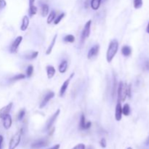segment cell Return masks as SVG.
I'll use <instances>...</instances> for the list:
<instances>
[{"label": "cell", "mask_w": 149, "mask_h": 149, "mask_svg": "<svg viewBox=\"0 0 149 149\" xmlns=\"http://www.w3.org/2000/svg\"><path fill=\"white\" fill-rule=\"evenodd\" d=\"M34 2L35 0H29V6H31V5H34Z\"/></svg>", "instance_id": "cell-40"}, {"label": "cell", "mask_w": 149, "mask_h": 149, "mask_svg": "<svg viewBox=\"0 0 149 149\" xmlns=\"http://www.w3.org/2000/svg\"><path fill=\"white\" fill-rule=\"evenodd\" d=\"M4 140V138L2 135H0V149H2V143H3Z\"/></svg>", "instance_id": "cell-38"}, {"label": "cell", "mask_w": 149, "mask_h": 149, "mask_svg": "<svg viewBox=\"0 0 149 149\" xmlns=\"http://www.w3.org/2000/svg\"><path fill=\"white\" fill-rule=\"evenodd\" d=\"M13 102H9V104L4 106L3 108H2V109H0V119H2L5 116L9 114L11 109L13 108Z\"/></svg>", "instance_id": "cell-11"}, {"label": "cell", "mask_w": 149, "mask_h": 149, "mask_svg": "<svg viewBox=\"0 0 149 149\" xmlns=\"http://www.w3.org/2000/svg\"><path fill=\"white\" fill-rule=\"evenodd\" d=\"M48 141L44 139H41V140H36V142H34L32 145H31V148L32 149H39L45 147L48 145Z\"/></svg>", "instance_id": "cell-6"}, {"label": "cell", "mask_w": 149, "mask_h": 149, "mask_svg": "<svg viewBox=\"0 0 149 149\" xmlns=\"http://www.w3.org/2000/svg\"><path fill=\"white\" fill-rule=\"evenodd\" d=\"M28 26H29V18L27 16H24L22 20V24L20 26V30L23 31H26L28 28Z\"/></svg>", "instance_id": "cell-14"}, {"label": "cell", "mask_w": 149, "mask_h": 149, "mask_svg": "<svg viewBox=\"0 0 149 149\" xmlns=\"http://www.w3.org/2000/svg\"><path fill=\"white\" fill-rule=\"evenodd\" d=\"M28 12H29V16L31 17H32L33 16L36 14V12H37V8L35 5H31L29 6V9H28Z\"/></svg>", "instance_id": "cell-26"}, {"label": "cell", "mask_w": 149, "mask_h": 149, "mask_svg": "<svg viewBox=\"0 0 149 149\" xmlns=\"http://www.w3.org/2000/svg\"><path fill=\"white\" fill-rule=\"evenodd\" d=\"M127 149H132V148H131V147H128Z\"/></svg>", "instance_id": "cell-42"}, {"label": "cell", "mask_w": 149, "mask_h": 149, "mask_svg": "<svg viewBox=\"0 0 149 149\" xmlns=\"http://www.w3.org/2000/svg\"><path fill=\"white\" fill-rule=\"evenodd\" d=\"M65 13H61V15H59L58 16H57V18H55V20H54V24H55V25H57V24H59L60 22L61 21V20H62L64 17H65Z\"/></svg>", "instance_id": "cell-30"}, {"label": "cell", "mask_w": 149, "mask_h": 149, "mask_svg": "<svg viewBox=\"0 0 149 149\" xmlns=\"http://www.w3.org/2000/svg\"><path fill=\"white\" fill-rule=\"evenodd\" d=\"M23 40V37L21 36H19L18 37H16V39H15L14 42H13L12 45H11L10 47V53H15L18 51V49L19 47V45L22 42Z\"/></svg>", "instance_id": "cell-7"}, {"label": "cell", "mask_w": 149, "mask_h": 149, "mask_svg": "<svg viewBox=\"0 0 149 149\" xmlns=\"http://www.w3.org/2000/svg\"><path fill=\"white\" fill-rule=\"evenodd\" d=\"M132 96V87L131 84H128L127 87V97L130 98Z\"/></svg>", "instance_id": "cell-32"}, {"label": "cell", "mask_w": 149, "mask_h": 149, "mask_svg": "<svg viewBox=\"0 0 149 149\" xmlns=\"http://www.w3.org/2000/svg\"><path fill=\"white\" fill-rule=\"evenodd\" d=\"M91 24H92V20H89L86 23L85 25H84V29H83L82 33V36H81L82 44L84 43L85 39H87V38H88L89 36H90V30H91Z\"/></svg>", "instance_id": "cell-4"}, {"label": "cell", "mask_w": 149, "mask_h": 149, "mask_svg": "<svg viewBox=\"0 0 149 149\" xmlns=\"http://www.w3.org/2000/svg\"><path fill=\"white\" fill-rule=\"evenodd\" d=\"M102 0H91L90 2V7L93 10H98L100 6Z\"/></svg>", "instance_id": "cell-16"}, {"label": "cell", "mask_w": 149, "mask_h": 149, "mask_svg": "<svg viewBox=\"0 0 149 149\" xmlns=\"http://www.w3.org/2000/svg\"><path fill=\"white\" fill-rule=\"evenodd\" d=\"M73 75H74V73H71V76H70V77L68 78V79H66V80H65V81L63 82V84H62V86H61V90H60V96H61V97H63L64 95H65L67 88H68V85H69V83H70L71 79L73 77Z\"/></svg>", "instance_id": "cell-8"}, {"label": "cell", "mask_w": 149, "mask_h": 149, "mask_svg": "<svg viewBox=\"0 0 149 149\" xmlns=\"http://www.w3.org/2000/svg\"><path fill=\"white\" fill-rule=\"evenodd\" d=\"M26 77L25 74H23V73H19V74L16 75L13 77H12L10 79V81L14 82V81H18V80H21V79H24Z\"/></svg>", "instance_id": "cell-24"}, {"label": "cell", "mask_w": 149, "mask_h": 149, "mask_svg": "<svg viewBox=\"0 0 149 149\" xmlns=\"http://www.w3.org/2000/svg\"><path fill=\"white\" fill-rule=\"evenodd\" d=\"M100 50V46L98 44L95 45L94 47H92L88 52V54H87V58L88 59H92V58L95 57L99 53Z\"/></svg>", "instance_id": "cell-12"}, {"label": "cell", "mask_w": 149, "mask_h": 149, "mask_svg": "<svg viewBox=\"0 0 149 149\" xmlns=\"http://www.w3.org/2000/svg\"><path fill=\"white\" fill-rule=\"evenodd\" d=\"M85 145L83 144V143H79V144H77L76 146H75L73 148L71 149H85Z\"/></svg>", "instance_id": "cell-33"}, {"label": "cell", "mask_w": 149, "mask_h": 149, "mask_svg": "<svg viewBox=\"0 0 149 149\" xmlns=\"http://www.w3.org/2000/svg\"><path fill=\"white\" fill-rule=\"evenodd\" d=\"M7 2L5 0H0V9H3L6 7Z\"/></svg>", "instance_id": "cell-35"}, {"label": "cell", "mask_w": 149, "mask_h": 149, "mask_svg": "<svg viewBox=\"0 0 149 149\" xmlns=\"http://www.w3.org/2000/svg\"><path fill=\"white\" fill-rule=\"evenodd\" d=\"M127 84H124L122 82H120L119 83L117 95H118V101L119 102H124L127 98Z\"/></svg>", "instance_id": "cell-2"}, {"label": "cell", "mask_w": 149, "mask_h": 149, "mask_svg": "<svg viewBox=\"0 0 149 149\" xmlns=\"http://www.w3.org/2000/svg\"><path fill=\"white\" fill-rule=\"evenodd\" d=\"M144 68H146V70L149 71V61H146L144 63Z\"/></svg>", "instance_id": "cell-37"}, {"label": "cell", "mask_w": 149, "mask_h": 149, "mask_svg": "<svg viewBox=\"0 0 149 149\" xmlns=\"http://www.w3.org/2000/svg\"><path fill=\"white\" fill-rule=\"evenodd\" d=\"M54 96H55V93L53 92H48L47 93V95H45L44 98L43 100H42V102L40 103V106H39V108H40V109H42V108L44 107V106L47 104V102H48L52 98H54Z\"/></svg>", "instance_id": "cell-9"}, {"label": "cell", "mask_w": 149, "mask_h": 149, "mask_svg": "<svg viewBox=\"0 0 149 149\" xmlns=\"http://www.w3.org/2000/svg\"><path fill=\"white\" fill-rule=\"evenodd\" d=\"M49 13V6L46 4H43L42 5V16L43 17L47 16Z\"/></svg>", "instance_id": "cell-22"}, {"label": "cell", "mask_w": 149, "mask_h": 149, "mask_svg": "<svg viewBox=\"0 0 149 149\" xmlns=\"http://www.w3.org/2000/svg\"><path fill=\"white\" fill-rule=\"evenodd\" d=\"M121 53L125 57H128V56H129L132 54V49L129 46L125 45V46L122 47V48H121Z\"/></svg>", "instance_id": "cell-18"}, {"label": "cell", "mask_w": 149, "mask_h": 149, "mask_svg": "<svg viewBox=\"0 0 149 149\" xmlns=\"http://www.w3.org/2000/svg\"><path fill=\"white\" fill-rule=\"evenodd\" d=\"M88 149H92V148H89Z\"/></svg>", "instance_id": "cell-43"}, {"label": "cell", "mask_w": 149, "mask_h": 149, "mask_svg": "<svg viewBox=\"0 0 149 149\" xmlns=\"http://www.w3.org/2000/svg\"><path fill=\"white\" fill-rule=\"evenodd\" d=\"M25 113H26L25 109H21V110L19 111L18 115V119L19 121H21V120L24 119V116H25Z\"/></svg>", "instance_id": "cell-31"}, {"label": "cell", "mask_w": 149, "mask_h": 149, "mask_svg": "<svg viewBox=\"0 0 149 149\" xmlns=\"http://www.w3.org/2000/svg\"><path fill=\"white\" fill-rule=\"evenodd\" d=\"M55 18H56V13L55 12V11H52L51 13L49 14L48 18H47V24H51L52 22L54 21L55 19Z\"/></svg>", "instance_id": "cell-23"}, {"label": "cell", "mask_w": 149, "mask_h": 149, "mask_svg": "<svg viewBox=\"0 0 149 149\" xmlns=\"http://www.w3.org/2000/svg\"><path fill=\"white\" fill-rule=\"evenodd\" d=\"M63 40L64 42H65L73 43V42H75V37L74 36H73L71 34H68V35H66V36L63 38Z\"/></svg>", "instance_id": "cell-25"}, {"label": "cell", "mask_w": 149, "mask_h": 149, "mask_svg": "<svg viewBox=\"0 0 149 149\" xmlns=\"http://www.w3.org/2000/svg\"><path fill=\"white\" fill-rule=\"evenodd\" d=\"M39 55V53L37 51H35V52H33L31 53V54H28L26 56L25 58H27V59H29V60H33V59H35Z\"/></svg>", "instance_id": "cell-27"}, {"label": "cell", "mask_w": 149, "mask_h": 149, "mask_svg": "<svg viewBox=\"0 0 149 149\" xmlns=\"http://www.w3.org/2000/svg\"><path fill=\"white\" fill-rule=\"evenodd\" d=\"M146 31H147L148 34H149V23L147 26V28H146Z\"/></svg>", "instance_id": "cell-41"}, {"label": "cell", "mask_w": 149, "mask_h": 149, "mask_svg": "<svg viewBox=\"0 0 149 149\" xmlns=\"http://www.w3.org/2000/svg\"><path fill=\"white\" fill-rule=\"evenodd\" d=\"M60 112H61V110H60V109H58V110L56 111L53 113V115L51 116V117L47 120V124H46V127H45V129H46V130H50V129H51L53 124H54L55 121H56V119H57V118L58 117V116H59Z\"/></svg>", "instance_id": "cell-5"}, {"label": "cell", "mask_w": 149, "mask_h": 149, "mask_svg": "<svg viewBox=\"0 0 149 149\" xmlns=\"http://www.w3.org/2000/svg\"><path fill=\"white\" fill-rule=\"evenodd\" d=\"M22 134H23V129H21L19 132H18L12 137V138L9 141L8 149H16L18 146V145L20 144V140H21Z\"/></svg>", "instance_id": "cell-3"}, {"label": "cell", "mask_w": 149, "mask_h": 149, "mask_svg": "<svg viewBox=\"0 0 149 149\" xmlns=\"http://www.w3.org/2000/svg\"><path fill=\"white\" fill-rule=\"evenodd\" d=\"M3 120V126L6 129H9L12 126V123H13V120H12V117L9 114L5 116L2 119Z\"/></svg>", "instance_id": "cell-13"}, {"label": "cell", "mask_w": 149, "mask_h": 149, "mask_svg": "<svg viewBox=\"0 0 149 149\" xmlns=\"http://www.w3.org/2000/svg\"><path fill=\"white\" fill-rule=\"evenodd\" d=\"M122 118V106H121V102L118 101L117 104L116 106V111H115V119L117 121H121Z\"/></svg>", "instance_id": "cell-10"}, {"label": "cell", "mask_w": 149, "mask_h": 149, "mask_svg": "<svg viewBox=\"0 0 149 149\" xmlns=\"http://www.w3.org/2000/svg\"><path fill=\"white\" fill-rule=\"evenodd\" d=\"M46 70H47V74L48 79H52L55 74V69L53 65H47Z\"/></svg>", "instance_id": "cell-15"}, {"label": "cell", "mask_w": 149, "mask_h": 149, "mask_svg": "<svg viewBox=\"0 0 149 149\" xmlns=\"http://www.w3.org/2000/svg\"><path fill=\"white\" fill-rule=\"evenodd\" d=\"M143 6V0H134V7L139 9Z\"/></svg>", "instance_id": "cell-29"}, {"label": "cell", "mask_w": 149, "mask_h": 149, "mask_svg": "<svg viewBox=\"0 0 149 149\" xmlns=\"http://www.w3.org/2000/svg\"><path fill=\"white\" fill-rule=\"evenodd\" d=\"M100 145L101 147L102 148H106V146H107V143H106V140L105 138H102L100 141Z\"/></svg>", "instance_id": "cell-34"}, {"label": "cell", "mask_w": 149, "mask_h": 149, "mask_svg": "<svg viewBox=\"0 0 149 149\" xmlns=\"http://www.w3.org/2000/svg\"><path fill=\"white\" fill-rule=\"evenodd\" d=\"M129 113H130V107H129V104L125 103L122 107V114L127 117V116L129 115Z\"/></svg>", "instance_id": "cell-20"}, {"label": "cell", "mask_w": 149, "mask_h": 149, "mask_svg": "<svg viewBox=\"0 0 149 149\" xmlns=\"http://www.w3.org/2000/svg\"><path fill=\"white\" fill-rule=\"evenodd\" d=\"M86 119L85 117H84V114H82L81 118H80V122H79V128L81 129H85V124H86Z\"/></svg>", "instance_id": "cell-21"}, {"label": "cell", "mask_w": 149, "mask_h": 149, "mask_svg": "<svg viewBox=\"0 0 149 149\" xmlns=\"http://www.w3.org/2000/svg\"><path fill=\"white\" fill-rule=\"evenodd\" d=\"M57 37H58V35H55L53 40H52L51 43H50V44L49 45L48 48H47V51H46V54L47 55H50V53H52V51H53V47H54L55 44V42H56V39H57Z\"/></svg>", "instance_id": "cell-19"}, {"label": "cell", "mask_w": 149, "mask_h": 149, "mask_svg": "<svg viewBox=\"0 0 149 149\" xmlns=\"http://www.w3.org/2000/svg\"><path fill=\"white\" fill-rule=\"evenodd\" d=\"M60 144H56V145H55L54 146H53V147H51V148H48V149H59L60 148Z\"/></svg>", "instance_id": "cell-39"}, {"label": "cell", "mask_w": 149, "mask_h": 149, "mask_svg": "<svg viewBox=\"0 0 149 149\" xmlns=\"http://www.w3.org/2000/svg\"><path fill=\"white\" fill-rule=\"evenodd\" d=\"M67 68H68V62L66 61H62L58 66V70L61 73H65L67 71Z\"/></svg>", "instance_id": "cell-17"}, {"label": "cell", "mask_w": 149, "mask_h": 149, "mask_svg": "<svg viewBox=\"0 0 149 149\" xmlns=\"http://www.w3.org/2000/svg\"><path fill=\"white\" fill-rule=\"evenodd\" d=\"M118 49L119 43L117 40L114 39V40L111 41L109 44L107 53H106V60H107L108 63H111L113 61V58L115 57L117 52H118Z\"/></svg>", "instance_id": "cell-1"}, {"label": "cell", "mask_w": 149, "mask_h": 149, "mask_svg": "<svg viewBox=\"0 0 149 149\" xmlns=\"http://www.w3.org/2000/svg\"><path fill=\"white\" fill-rule=\"evenodd\" d=\"M92 126V123L91 121H87L85 124V129H88L91 127Z\"/></svg>", "instance_id": "cell-36"}, {"label": "cell", "mask_w": 149, "mask_h": 149, "mask_svg": "<svg viewBox=\"0 0 149 149\" xmlns=\"http://www.w3.org/2000/svg\"><path fill=\"white\" fill-rule=\"evenodd\" d=\"M34 73V67L32 65H28L26 70V77H31Z\"/></svg>", "instance_id": "cell-28"}]
</instances>
